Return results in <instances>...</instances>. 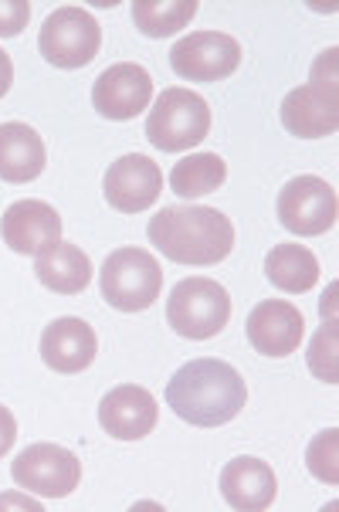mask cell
I'll return each mask as SVG.
<instances>
[{"label":"cell","mask_w":339,"mask_h":512,"mask_svg":"<svg viewBox=\"0 0 339 512\" xmlns=\"http://www.w3.org/2000/svg\"><path fill=\"white\" fill-rule=\"evenodd\" d=\"M231 319V295L211 279H184L167 299V323L184 340H211Z\"/></svg>","instance_id":"8992f818"},{"label":"cell","mask_w":339,"mask_h":512,"mask_svg":"<svg viewBox=\"0 0 339 512\" xmlns=\"http://www.w3.org/2000/svg\"><path fill=\"white\" fill-rule=\"evenodd\" d=\"M160 421V404L146 387L123 384L112 387L99 404V424L106 435L116 441H139L146 438Z\"/></svg>","instance_id":"9a60e30c"},{"label":"cell","mask_w":339,"mask_h":512,"mask_svg":"<svg viewBox=\"0 0 339 512\" xmlns=\"http://www.w3.org/2000/svg\"><path fill=\"white\" fill-rule=\"evenodd\" d=\"M38 48L55 68H85L102 48V28L85 7H58L41 24Z\"/></svg>","instance_id":"52a82bcc"},{"label":"cell","mask_w":339,"mask_h":512,"mask_svg":"<svg viewBox=\"0 0 339 512\" xmlns=\"http://www.w3.org/2000/svg\"><path fill=\"white\" fill-rule=\"evenodd\" d=\"M34 275L45 289L58 295H78L89 289L92 282V262L82 248L72 241H58L55 248H48L45 255L34 258Z\"/></svg>","instance_id":"d6986e66"},{"label":"cell","mask_w":339,"mask_h":512,"mask_svg":"<svg viewBox=\"0 0 339 512\" xmlns=\"http://www.w3.org/2000/svg\"><path fill=\"white\" fill-rule=\"evenodd\" d=\"M241 45L221 31H194L170 48V68L187 82H221L238 72Z\"/></svg>","instance_id":"30bf717a"},{"label":"cell","mask_w":339,"mask_h":512,"mask_svg":"<svg viewBox=\"0 0 339 512\" xmlns=\"http://www.w3.org/2000/svg\"><path fill=\"white\" fill-rule=\"evenodd\" d=\"M95 353H99V336L85 319L65 316L55 319L45 333H41V360L55 373H82L92 367Z\"/></svg>","instance_id":"e0dca14e"},{"label":"cell","mask_w":339,"mask_h":512,"mask_svg":"<svg viewBox=\"0 0 339 512\" xmlns=\"http://www.w3.org/2000/svg\"><path fill=\"white\" fill-rule=\"evenodd\" d=\"M265 275L282 292L302 295L319 282V262L302 245H275L265 258Z\"/></svg>","instance_id":"ffe728a7"},{"label":"cell","mask_w":339,"mask_h":512,"mask_svg":"<svg viewBox=\"0 0 339 512\" xmlns=\"http://www.w3.org/2000/svg\"><path fill=\"white\" fill-rule=\"evenodd\" d=\"M336 367H339L336 363V319H326L309 343V370L316 373L319 380H326V384H336L339 380Z\"/></svg>","instance_id":"603a6c76"},{"label":"cell","mask_w":339,"mask_h":512,"mask_svg":"<svg viewBox=\"0 0 339 512\" xmlns=\"http://www.w3.org/2000/svg\"><path fill=\"white\" fill-rule=\"evenodd\" d=\"M14 441H17V421H14V414L0 404V458L14 448Z\"/></svg>","instance_id":"484cf974"},{"label":"cell","mask_w":339,"mask_h":512,"mask_svg":"<svg viewBox=\"0 0 339 512\" xmlns=\"http://www.w3.org/2000/svg\"><path fill=\"white\" fill-rule=\"evenodd\" d=\"M4 245L17 255H45L62 241V218L45 201H14L0 218Z\"/></svg>","instance_id":"7c38bea8"},{"label":"cell","mask_w":339,"mask_h":512,"mask_svg":"<svg viewBox=\"0 0 339 512\" xmlns=\"http://www.w3.org/2000/svg\"><path fill=\"white\" fill-rule=\"evenodd\" d=\"M248 343L255 346L262 357H292L306 333V319L292 302L265 299L248 312Z\"/></svg>","instance_id":"5bb4252c"},{"label":"cell","mask_w":339,"mask_h":512,"mask_svg":"<svg viewBox=\"0 0 339 512\" xmlns=\"http://www.w3.org/2000/svg\"><path fill=\"white\" fill-rule=\"evenodd\" d=\"M221 496L238 512H262L272 509L278 496V482L272 465L255 455H238L221 472Z\"/></svg>","instance_id":"2e32d148"},{"label":"cell","mask_w":339,"mask_h":512,"mask_svg":"<svg viewBox=\"0 0 339 512\" xmlns=\"http://www.w3.org/2000/svg\"><path fill=\"white\" fill-rule=\"evenodd\" d=\"M11 85H14V62H11V55L0 48V99L11 92Z\"/></svg>","instance_id":"83f0119b"},{"label":"cell","mask_w":339,"mask_h":512,"mask_svg":"<svg viewBox=\"0 0 339 512\" xmlns=\"http://www.w3.org/2000/svg\"><path fill=\"white\" fill-rule=\"evenodd\" d=\"M336 218H339L336 190L323 177H295L278 194V221L292 234L316 238V234L333 231Z\"/></svg>","instance_id":"9c48e42d"},{"label":"cell","mask_w":339,"mask_h":512,"mask_svg":"<svg viewBox=\"0 0 339 512\" xmlns=\"http://www.w3.org/2000/svg\"><path fill=\"white\" fill-rule=\"evenodd\" d=\"M211 133V106L190 89H163L146 119V140L163 153H184L201 146Z\"/></svg>","instance_id":"277c9868"},{"label":"cell","mask_w":339,"mask_h":512,"mask_svg":"<svg viewBox=\"0 0 339 512\" xmlns=\"http://www.w3.org/2000/svg\"><path fill=\"white\" fill-rule=\"evenodd\" d=\"M106 201L116 207L119 214H139L150 204H156L163 190V173L160 167L143 153L119 156L106 173Z\"/></svg>","instance_id":"4fadbf2b"},{"label":"cell","mask_w":339,"mask_h":512,"mask_svg":"<svg viewBox=\"0 0 339 512\" xmlns=\"http://www.w3.org/2000/svg\"><path fill=\"white\" fill-rule=\"evenodd\" d=\"M153 99V78L146 68H139L136 62H119L106 68L92 85V106L99 116L106 119H133L139 116Z\"/></svg>","instance_id":"8fae6325"},{"label":"cell","mask_w":339,"mask_h":512,"mask_svg":"<svg viewBox=\"0 0 339 512\" xmlns=\"http://www.w3.org/2000/svg\"><path fill=\"white\" fill-rule=\"evenodd\" d=\"M163 292V268L143 248H119L102 265V299L119 312L150 309Z\"/></svg>","instance_id":"5b68a950"},{"label":"cell","mask_w":339,"mask_h":512,"mask_svg":"<svg viewBox=\"0 0 339 512\" xmlns=\"http://www.w3.org/2000/svg\"><path fill=\"white\" fill-rule=\"evenodd\" d=\"M0 509H31V512H38L41 502H34L28 496H17V492H0Z\"/></svg>","instance_id":"4316f807"},{"label":"cell","mask_w":339,"mask_h":512,"mask_svg":"<svg viewBox=\"0 0 339 512\" xmlns=\"http://www.w3.org/2000/svg\"><path fill=\"white\" fill-rule=\"evenodd\" d=\"M197 0H136L133 21L146 38H170L197 17Z\"/></svg>","instance_id":"7402d4cb"},{"label":"cell","mask_w":339,"mask_h":512,"mask_svg":"<svg viewBox=\"0 0 339 512\" xmlns=\"http://www.w3.org/2000/svg\"><path fill=\"white\" fill-rule=\"evenodd\" d=\"M48 153L45 140L28 123L0 126V180L7 184H31L45 173Z\"/></svg>","instance_id":"ac0fdd59"},{"label":"cell","mask_w":339,"mask_h":512,"mask_svg":"<svg viewBox=\"0 0 339 512\" xmlns=\"http://www.w3.org/2000/svg\"><path fill=\"white\" fill-rule=\"evenodd\" d=\"M31 21L28 0H0V38H17Z\"/></svg>","instance_id":"d4e9b609"},{"label":"cell","mask_w":339,"mask_h":512,"mask_svg":"<svg viewBox=\"0 0 339 512\" xmlns=\"http://www.w3.org/2000/svg\"><path fill=\"white\" fill-rule=\"evenodd\" d=\"M150 245L177 265H217L234 248V224L217 207L173 204L153 214Z\"/></svg>","instance_id":"7a4b0ae2"},{"label":"cell","mask_w":339,"mask_h":512,"mask_svg":"<svg viewBox=\"0 0 339 512\" xmlns=\"http://www.w3.org/2000/svg\"><path fill=\"white\" fill-rule=\"evenodd\" d=\"M336 441H339V431L336 428H326L312 438V445L306 451V462H309V472L316 475L319 482L326 485H336L339 482V465H336Z\"/></svg>","instance_id":"cb8c5ba5"},{"label":"cell","mask_w":339,"mask_h":512,"mask_svg":"<svg viewBox=\"0 0 339 512\" xmlns=\"http://www.w3.org/2000/svg\"><path fill=\"white\" fill-rule=\"evenodd\" d=\"M224 180H228V163L217 153H190L170 170L173 194L187 197V201L214 194V190L224 187Z\"/></svg>","instance_id":"44dd1931"},{"label":"cell","mask_w":339,"mask_h":512,"mask_svg":"<svg viewBox=\"0 0 339 512\" xmlns=\"http://www.w3.org/2000/svg\"><path fill=\"white\" fill-rule=\"evenodd\" d=\"M11 479L21 485L24 492L45 499H65L72 496L82 482V462L75 451L58 445H31L14 458Z\"/></svg>","instance_id":"ba28073f"},{"label":"cell","mask_w":339,"mask_h":512,"mask_svg":"<svg viewBox=\"0 0 339 512\" xmlns=\"http://www.w3.org/2000/svg\"><path fill=\"white\" fill-rule=\"evenodd\" d=\"M336 58L329 48L312 65L309 85H299L282 99V126L299 140H323L339 129V89H336Z\"/></svg>","instance_id":"3957f363"},{"label":"cell","mask_w":339,"mask_h":512,"mask_svg":"<svg viewBox=\"0 0 339 512\" xmlns=\"http://www.w3.org/2000/svg\"><path fill=\"white\" fill-rule=\"evenodd\" d=\"M167 404L177 418L197 428H221L248 404L245 377L224 360H190L167 384Z\"/></svg>","instance_id":"6da1fadb"}]
</instances>
